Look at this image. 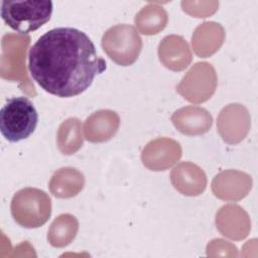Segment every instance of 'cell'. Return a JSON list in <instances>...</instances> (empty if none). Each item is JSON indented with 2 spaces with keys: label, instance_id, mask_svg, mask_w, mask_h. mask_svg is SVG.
I'll return each instance as SVG.
<instances>
[{
  "label": "cell",
  "instance_id": "cell-1",
  "mask_svg": "<svg viewBox=\"0 0 258 258\" xmlns=\"http://www.w3.org/2000/svg\"><path fill=\"white\" fill-rule=\"evenodd\" d=\"M106 68L91 38L74 27L48 30L28 52V70L33 81L59 98L82 94Z\"/></svg>",
  "mask_w": 258,
  "mask_h": 258
},
{
  "label": "cell",
  "instance_id": "cell-2",
  "mask_svg": "<svg viewBox=\"0 0 258 258\" xmlns=\"http://www.w3.org/2000/svg\"><path fill=\"white\" fill-rule=\"evenodd\" d=\"M53 6L49 0H4L1 17L13 30L27 34L50 20Z\"/></svg>",
  "mask_w": 258,
  "mask_h": 258
},
{
  "label": "cell",
  "instance_id": "cell-3",
  "mask_svg": "<svg viewBox=\"0 0 258 258\" xmlns=\"http://www.w3.org/2000/svg\"><path fill=\"white\" fill-rule=\"evenodd\" d=\"M38 113L32 102L26 97H12L0 111V131L10 142L28 138L35 130Z\"/></svg>",
  "mask_w": 258,
  "mask_h": 258
},
{
  "label": "cell",
  "instance_id": "cell-4",
  "mask_svg": "<svg viewBox=\"0 0 258 258\" xmlns=\"http://www.w3.org/2000/svg\"><path fill=\"white\" fill-rule=\"evenodd\" d=\"M11 214L21 227L38 228L50 217L51 201L45 191L25 187L14 195L11 201Z\"/></svg>",
  "mask_w": 258,
  "mask_h": 258
},
{
  "label": "cell",
  "instance_id": "cell-5",
  "mask_svg": "<svg viewBox=\"0 0 258 258\" xmlns=\"http://www.w3.org/2000/svg\"><path fill=\"white\" fill-rule=\"evenodd\" d=\"M102 46L116 63L130 66L138 58L142 48V40L133 26L118 24L105 32Z\"/></svg>",
  "mask_w": 258,
  "mask_h": 258
}]
</instances>
